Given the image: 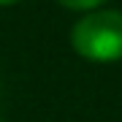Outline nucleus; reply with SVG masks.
<instances>
[{
	"label": "nucleus",
	"instance_id": "3",
	"mask_svg": "<svg viewBox=\"0 0 122 122\" xmlns=\"http://www.w3.org/2000/svg\"><path fill=\"white\" fill-rule=\"evenodd\" d=\"M14 3H19V0H0V5H14Z\"/></svg>",
	"mask_w": 122,
	"mask_h": 122
},
{
	"label": "nucleus",
	"instance_id": "2",
	"mask_svg": "<svg viewBox=\"0 0 122 122\" xmlns=\"http://www.w3.org/2000/svg\"><path fill=\"white\" fill-rule=\"evenodd\" d=\"M57 3H62L65 8H73V11H95L106 0H57Z\"/></svg>",
	"mask_w": 122,
	"mask_h": 122
},
{
	"label": "nucleus",
	"instance_id": "4",
	"mask_svg": "<svg viewBox=\"0 0 122 122\" xmlns=\"http://www.w3.org/2000/svg\"><path fill=\"white\" fill-rule=\"evenodd\" d=\"M0 122H3V119H0Z\"/></svg>",
	"mask_w": 122,
	"mask_h": 122
},
{
	"label": "nucleus",
	"instance_id": "1",
	"mask_svg": "<svg viewBox=\"0 0 122 122\" xmlns=\"http://www.w3.org/2000/svg\"><path fill=\"white\" fill-rule=\"evenodd\" d=\"M71 46L90 62L122 60V11L100 8L84 14L71 27Z\"/></svg>",
	"mask_w": 122,
	"mask_h": 122
}]
</instances>
